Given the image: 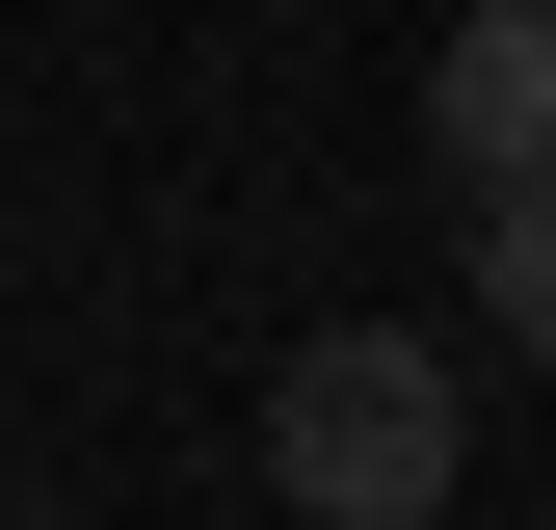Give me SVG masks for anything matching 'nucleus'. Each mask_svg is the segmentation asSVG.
I'll list each match as a JSON object with an SVG mask.
<instances>
[{"label": "nucleus", "instance_id": "nucleus-3", "mask_svg": "<svg viewBox=\"0 0 556 530\" xmlns=\"http://www.w3.org/2000/svg\"><path fill=\"white\" fill-rule=\"evenodd\" d=\"M477 345L556 371V186H504V213H477Z\"/></svg>", "mask_w": 556, "mask_h": 530}, {"label": "nucleus", "instance_id": "nucleus-2", "mask_svg": "<svg viewBox=\"0 0 556 530\" xmlns=\"http://www.w3.org/2000/svg\"><path fill=\"white\" fill-rule=\"evenodd\" d=\"M425 160L504 213V186H556V0H477V27L425 53Z\"/></svg>", "mask_w": 556, "mask_h": 530}, {"label": "nucleus", "instance_id": "nucleus-1", "mask_svg": "<svg viewBox=\"0 0 556 530\" xmlns=\"http://www.w3.org/2000/svg\"><path fill=\"white\" fill-rule=\"evenodd\" d=\"M265 478H292L318 530H451V478H477V371L425 345V318H318V345L265 371Z\"/></svg>", "mask_w": 556, "mask_h": 530}]
</instances>
